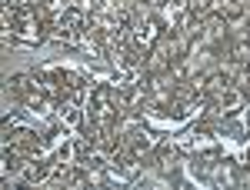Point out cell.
Returning <instances> with one entry per match:
<instances>
[{
    "instance_id": "2",
    "label": "cell",
    "mask_w": 250,
    "mask_h": 190,
    "mask_svg": "<svg viewBox=\"0 0 250 190\" xmlns=\"http://www.w3.org/2000/svg\"><path fill=\"white\" fill-rule=\"evenodd\" d=\"M213 104H217L220 110H237V107H240V90L227 84V87H220V90L213 94Z\"/></svg>"
},
{
    "instance_id": "3",
    "label": "cell",
    "mask_w": 250,
    "mask_h": 190,
    "mask_svg": "<svg viewBox=\"0 0 250 190\" xmlns=\"http://www.w3.org/2000/svg\"><path fill=\"white\" fill-rule=\"evenodd\" d=\"M60 120L70 124V127H77V124H80V110L74 107V104H67V107H60Z\"/></svg>"
},
{
    "instance_id": "1",
    "label": "cell",
    "mask_w": 250,
    "mask_h": 190,
    "mask_svg": "<svg viewBox=\"0 0 250 190\" xmlns=\"http://www.w3.org/2000/svg\"><path fill=\"white\" fill-rule=\"evenodd\" d=\"M54 167H57V160H37V157H34V160L23 167V180H27V184H43Z\"/></svg>"
}]
</instances>
